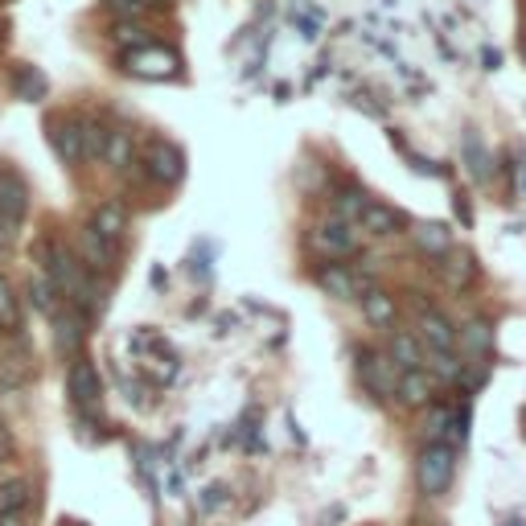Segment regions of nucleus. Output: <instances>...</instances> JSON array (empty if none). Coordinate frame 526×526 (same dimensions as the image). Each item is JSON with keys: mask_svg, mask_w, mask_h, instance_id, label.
Masks as SVG:
<instances>
[{"mask_svg": "<svg viewBox=\"0 0 526 526\" xmlns=\"http://www.w3.org/2000/svg\"><path fill=\"white\" fill-rule=\"evenodd\" d=\"M312 247L321 251V255H330V259H346V255H354L358 251V231L349 223H325V226H317L312 231Z\"/></svg>", "mask_w": 526, "mask_h": 526, "instance_id": "nucleus-5", "label": "nucleus"}, {"mask_svg": "<svg viewBox=\"0 0 526 526\" xmlns=\"http://www.w3.org/2000/svg\"><path fill=\"white\" fill-rule=\"evenodd\" d=\"M42 91H45V79H42V74H33V71L25 66V71L17 74V95H21V99H37Z\"/></svg>", "mask_w": 526, "mask_h": 526, "instance_id": "nucleus-30", "label": "nucleus"}, {"mask_svg": "<svg viewBox=\"0 0 526 526\" xmlns=\"http://www.w3.org/2000/svg\"><path fill=\"white\" fill-rule=\"evenodd\" d=\"M29 210V186L21 173L13 169H0V218L13 226H21V218H25Z\"/></svg>", "mask_w": 526, "mask_h": 526, "instance_id": "nucleus-6", "label": "nucleus"}, {"mask_svg": "<svg viewBox=\"0 0 526 526\" xmlns=\"http://www.w3.org/2000/svg\"><path fill=\"white\" fill-rule=\"evenodd\" d=\"M177 54H169V50H161V45H140V50H132L128 54V71L140 74V79H173L177 74Z\"/></svg>", "mask_w": 526, "mask_h": 526, "instance_id": "nucleus-4", "label": "nucleus"}, {"mask_svg": "<svg viewBox=\"0 0 526 526\" xmlns=\"http://www.w3.org/2000/svg\"><path fill=\"white\" fill-rule=\"evenodd\" d=\"M411 239H416L419 251H428V255H440V259H445L448 251H453V231H448L445 223H419L416 231H411Z\"/></svg>", "mask_w": 526, "mask_h": 526, "instance_id": "nucleus-15", "label": "nucleus"}, {"mask_svg": "<svg viewBox=\"0 0 526 526\" xmlns=\"http://www.w3.org/2000/svg\"><path fill=\"white\" fill-rule=\"evenodd\" d=\"M17 325H21V304L13 296L9 280L0 276V330H17Z\"/></svg>", "mask_w": 526, "mask_h": 526, "instance_id": "nucleus-27", "label": "nucleus"}, {"mask_svg": "<svg viewBox=\"0 0 526 526\" xmlns=\"http://www.w3.org/2000/svg\"><path fill=\"white\" fill-rule=\"evenodd\" d=\"M522 189H526V186H522Z\"/></svg>", "mask_w": 526, "mask_h": 526, "instance_id": "nucleus-40", "label": "nucleus"}, {"mask_svg": "<svg viewBox=\"0 0 526 526\" xmlns=\"http://www.w3.org/2000/svg\"><path fill=\"white\" fill-rule=\"evenodd\" d=\"M181 173H186V161H181V152L173 148V144H157V148L148 152V177L152 181L169 186V181H177Z\"/></svg>", "mask_w": 526, "mask_h": 526, "instance_id": "nucleus-11", "label": "nucleus"}, {"mask_svg": "<svg viewBox=\"0 0 526 526\" xmlns=\"http://www.w3.org/2000/svg\"><path fill=\"white\" fill-rule=\"evenodd\" d=\"M366 206H370V197L362 194V189H341L338 197H333V210H338V223H362Z\"/></svg>", "mask_w": 526, "mask_h": 526, "instance_id": "nucleus-21", "label": "nucleus"}, {"mask_svg": "<svg viewBox=\"0 0 526 526\" xmlns=\"http://www.w3.org/2000/svg\"><path fill=\"white\" fill-rule=\"evenodd\" d=\"M0 526H33V514H29V510H17V514H0Z\"/></svg>", "mask_w": 526, "mask_h": 526, "instance_id": "nucleus-33", "label": "nucleus"}, {"mask_svg": "<svg viewBox=\"0 0 526 526\" xmlns=\"http://www.w3.org/2000/svg\"><path fill=\"white\" fill-rule=\"evenodd\" d=\"M91 231H95L99 239L120 243V239H124V231H128V210L120 202H103L95 215H91Z\"/></svg>", "mask_w": 526, "mask_h": 526, "instance_id": "nucleus-10", "label": "nucleus"}, {"mask_svg": "<svg viewBox=\"0 0 526 526\" xmlns=\"http://www.w3.org/2000/svg\"><path fill=\"white\" fill-rule=\"evenodd\" d=\"M432 391H436V378H432L428 370H403L395 399H399L403 407H428V403H432Z\"/></svg>", "mask_w": 526, "mask_h": 526, "instance_id": "nucleus-8", "label": "nucleus"}, {"mask_svg": "<svg viewBox=\"0 0 526 526\" xmlns=\"http://www.w3.org/2000/svg\"><path fill=\"white\" fill-rule=\"evenodd\" d=\"M456 346H461L469 358H490L493 354V330H490V321H477V317H473L464 330H456Z\"/></svg>", "mask_w": 526, "mask_h": 526, "instance_id": "nucleus-12", "label": "nucleus"}, {"mask_svg": "<svg viewBox=\"0 0 526 526\" xmlns=\"http://www.w3.org/2000/svg\"><path fill=\"white\" fill-rule=\"evenodd\" d=\"M391 362L399 366V370H424V341H419L416 333L399 330L391 338Z\"/></svg>", "mask_w": 526, "mask_h": 526, "instance_id": "nucleus-13", "label": "nucleus"}, {"mask_svg": "<svg viewBox=\"0 0 526 526\" xmlns=\"http://www.w3.org/2000/svg\"><path fill=\"white\" fill-rule=\"evenodd\" d=\"M116 42H136V50H140V45H148V29L144 25H132V21H120L116 25Z\"/></svg>", "mask_w": 526, "mask_h": 526, "instance_id": "nucleus-31", "label": "nucleus"}, {"mask_svg": "<svg viewBox=\"0 0 526 526\" xmlns=\"http://www.w3.org/2000/svg\"><path fill=\"white\" fill-rule=\"evenodd\" d=\"M317 284H321L330 296H338V301H354V296H358V276H349V272H346V268H338V263L321 268Z\"/></svg>", "mask_w": 526, "mask_h": 526, "instance_id": "nucleus-19", "label": "nucleus"}, {"mask_svg": "<svg viewBox=\"0 0 526 526\" xmlns=\"http://www.w3.org/2000/svg\"><path fill=\"white\" fill-rule=\"evenodd\" d=\"M103 157H108V165H116V169H128V165H132V136L108 132V148H103Z\"/></svg>", "mask_w": 526, "mask_h": 526, "instance_id": "nucleus-26", "label": "nucleus"}, {"mask_svg": "<svg viewBox=\"0 0 526 526\" xmlns=\"http://www.w3.org/2000/svg\"><path fill=\"white\" fill-rule=\"evenodd\" d=\"M54 148H58V157H62L66 165L82 161V132H79V124H58L54 128Z\"/></svg>", "mask_w": 526, "mask_h": 526, "instance_id": "nucleus-22", "label": "nucleus"}, {"mask_svg": "<svg viewBox=\"0 0 526 526\" xmlns=\"http://www.w3.org/2000/svg\"><path fill=\"white\" fill-rule=\"evenodd\" d=\"M54 338H58V349L62 354H79L82 349V338H87V330H82V317L74 309H66V312H54Z\"/></svg>", "mask_w": 526, "mask_h": 526, "instance_id": "nucleus-14", "label": "nucleus"}, {"mask_svg": "<svg viewBox=\"0 0 526 526\" xmlns=\"http://www.w3.org/2000/svg\"><path fill=\"white\" fill-rule=\"evenodd\" d=\"M0 464H5V461H0Z\"/></svg>", "mask_w": 526, "mask_h": 526, "instance_id": "nucleus-39", "label": "nucleus"}, {"mask_svg": "<svg viewBox=\"0 0 526 526\" xmlns=\"http://www.w3.org/2000/svg\"><path fill=\"white\" fill-rule=\"evenodd\" d=\"M358 375H362V387L375 399H395L399 391V366L391 362V354H375V349H362L358 354Z\"/></svg>", "mask_w": 526, "mask_h": 526, "instance_id": "nucleus-2", "label": "nucleus"}, {"mask_svg": "<svg viewBox=\"0 0 526 526\" xmlns=\"http://www.w3.org/2000/svg\"><path fill=\"white\" fill-rule=\"evenodd\" d=\"M440 276H445L448 288H464L477 276V263H473L469 251H448V263H440Z\"/></svg>", "mask_w": 526, "mask_h": 526, "instance_id": "nucleus-20", "label": "nucleus"}, {"mask_svg": "<svg viewBox=\"0 0 526 526\" xmlns=\"http://www.w3.org/2000/svg\"><path fill=\"white\" fill-rule=\"evenodd\" d=\"M54 292H58V288L50 284V276H33V280H29V301H33L42 312H54Z\"/></svg>", "mask_w": 526, "mask_h": 526, "instance_id": "nucleus-29", "label": "nucleus"}, {"mask_svg": "<svg viewBox=\"0 0 526 526\" xmlns=\"http://www.w3.org/2000/svg\"><path fill=\"white\" fill-rule=\"evenodd\" d=\"M148 0H111V9H120V13H140Z\"/></svg>", "mask_w": 526, "mask_h": 526, "instance_id": "nucleus-35", "label": "nucleus"}, {"mask_svg": "<svg viewBox=\"0 0 526 526\" xmlns=\"http://www.w3.org/2000/svg\"><path fill=\"white\" fill-rule=\"evenodd\" d=\"M223 502H226V490H223V485H210V490L202 493V510H218Z\"/></svg>", "mask_w": 526, "mask_h": 526, "instance_id": "nucleus-32", "label": "nucleus"}, {"mask_svg": "<svg viewBox=\"0 0 526 526\" xmlns=\"http://www.w3.org/2000/svg\"><path fill=\"white\" fill-rule=\"evenodd\" d=\"M522 58H526V45H522Z\"/></svg>", "mask_w": 526, "mask_h": 526, "instance_id": "nucleus-38", "label": "nucleus"}, {"mask_svg": "<svg viewBox=\"0 0 526 526\" xmlns=\"http://www.w3.org/2000/svg\"><path fill=\"white\" fill-rule=\"evenodd\" d=\"M453 419H456L453 407H432L428 424H424V436H428L432 445H445V436H453Z\"/></svg>", "mask_w": 526, "mask_h": 526, "instance_id": "nucleus-25", "label": "nucleus"}, {"mask_svg": "<svg viewBox=\"0 0 526 526\" xmlns=\"http://www.w3.org/2000/svg\"><path fill=\"white\" fill-rule=\"evenodd\" d=\"M79 255H82V263H87V268H95V272H111L116 268V243H108V239H99L95 231H82V239H79Z\"/></svg>", "mask_w": 526, "mask_h": 526, "instance_id": "nucleus-9", "label": "nucleus"}, {"mask_svg": "<svg viewBox=\"0 0 526 526\" xmlns=\"http://www.w3.org/2000/svg\"><path fill=\"white\" fill-rule=\"evenodd\" d=\"M419 341L432 349V354H445V349H456V325L448 321L445 312L424 309L419 312Z\"/></svg>", "mask_w": 526, "mask_h": 526, "instance_id": "nucleus-7", "label": "nucleus"}, {"mask_svg": "<svg viewBox=\"0 0 526 526\" xmlns=\"http://www.w3.org/2000/svg\"><path fill=\"white\" fill-rule=\"evenodd\" d=\"M502 526H522V518H506V522H502Z\"/></svg>", "mask_w": 526, "mask_h": 526, "instance_id": "nucleus-37", "label": "nucleus"}, {"mask_svg": "<svg viewBox=\"0 0 526 526\" xmlns=\"http://www.w3.org/2000/svg\"><path fill=\"white\" fill-rule=\"evenodd\" d=\"M29 482H5L0 485V514H17V510H29Z\"/></svg>", "mask_w": 526, "mask_h": 526, "instance_id": "nucleus-24", "label": "nucleus"}, {"mask_svg": "<svg viewBox=\"0 0 526 526\" xmlns=\"http://www.w3.org/2000/svg\"><path fill=\"white\" fill-rule=\"evenodd\" d=\"M66 387H71V399L79 411H99V403H103V383H99V370L87 358H74L71 375H66Z\"/></svg>", "mask_w": 526, "mask_h": 526, "instance_id": "nucleus-3", "label": "nucleus"}, {"mask_svg": "<svg viewBox=\"0 0 526 526\" xmlns=\"http://www.w3.org/2000/svg\"><path fill=\"white\" fill-rule=\"evenodd\" d=\"M424 362L432 366V378H445V383H461V375H464V362L453 354V349H445V354H432L428 349Z\"/></svg>", "mask_w": 526, "mask_h": 526, "instance_id": "nucleus-23", "label": "nucleus"}, {"mask_svg": "<svg viewBox=\"0 0 526 526\" xmlns=\"http://www.w3.org/2000/svg\"><path fill=\"white\" fill-rule=\"evenodd\" d=\"M13 239H17V226H13V223H5V218H0V255H5V251L13 247Z\"/></svg>", "mask_w": 526, "mask_h": 526, "instance_id": "nucleus-34", "label": "nucleus"}, {"mask_svg": "<svg viewBox=\"0 0 526 526\" xmlns=\"http://www.w3.org/2000/svg\"><path fill=\"white\" fill-rule=\"evenodd\" d=\"M461 148H464V165H469L473 177H477V181H490L493 177V161H490V152H485L482 136H477V132H464Z\"/></svg>", "mask_w": 526, "mask_h": 526, "instance_id": "nucleus-16", "label": "nucleus"}, {"mask_svg": "<svg viewBox=\"0 0 526 526\" xmlns=\"http://www.w3.org/2000/svg\"><path fill=\"white\" fill-rule=\"evenodd\" d=\"M358 226H362V231H370V234H395V231L403 226V218H399V210H391V206L370 202Z\"/></svg>", "mask_w": 526, "mask_h": 526, "instance_id": "nucleus-17", "label": "nucleus"}, {"mask_svg": "<svg viewBox=\"0 0 526 526\" xmlns=\"http://www.w3.org/2000/svg\"><path fill=\"white\" fill-rule=\"evenodd\" d=\"M456 473V453L448 445H428L416 461V482L424 498H445Z\"/></svg>", "mask_w": 526, "mask_h": 526, "instance_id": "nucleus-1", "label": "nucleus"}, {"mask_svg": "<svg viewBox=\"0 0 526 526\" xmlns=\"http://www.w3.org/2000/svg\"><path fill=\"white\" fill-rule=\"evenodd\" d=\"M362 312L370 325L387 330V325H395V296H387L383 288H370V292L362 296Z\"/></svg>", "mask_w": 526, "mask_h": 526, "instance_id": "nucleus-18", "label": "nucleus"}, {"mask_svg": "<svg viewBox=\"0 0 526 526\" xmlns=\"http://www.w3.org/2000/svg\"><path fill=\"white\" fill-rule=\"evenodd\" d=\"M9 445H13V436H9V428H5V419H0V453H9Z\"/></svg>", "mask_w": 526, "mask_h": 526, "instance_id": "nucleus-36", "label": "nucleus"}, {"mask_svg": "<svg viewBox=\"0 0 526 526\" xmlns=\"http://www.w3.org/2000/svg\"><path fill=\"white\" fill-rule=\"evenodd\" d=\"M79 132H82V157H103V148H108V132H103L95 120H82Z\"/></svg>", "mask_w": 526, "mask_h": 526, "instance_id": "nucleus-28", "label": "nucleus"}]
</instances>
